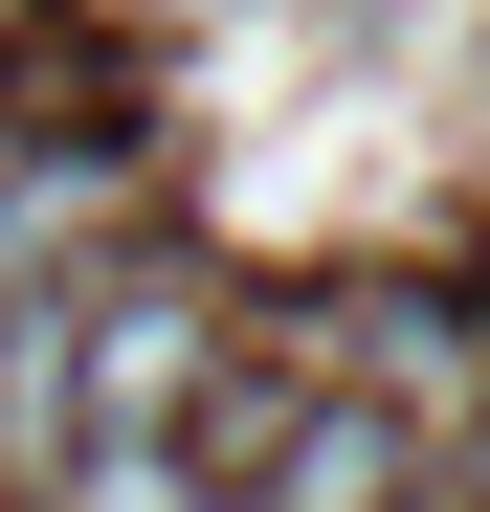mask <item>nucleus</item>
Returning <instances> with one entry per match:
<instances>
[{"label": "nucleus", "instance_id": "obj_4", "mask_svg": "<svg viewBox=\"0 0 490 512\" xmlns=\"http://www.w3.org/2000/svg\"><path fill=\"white\" fill-rule=\"evenodd\" d=\"M401 512H446V490H401Z\"/></svg>", "mask_w": 490, "mask_h": 512}, {"label": "nucleus", "instance_id": "obj_2", "mask_svg": "<svg viewBox=\"0 0 490 512\" xmlns=\"http://www.w3.org/2000/svg\"><path fill=\"white\" fill-rule=\"evenodd\" d=\"M223 490H245V512H401V490H424V423L357 401V379H335V401H268V446H245Z\"/></svg>", "mask_w": 490, "mask_h": 512}, {"label": "nucleus", "instance_id": "obj_3", "mask_svg": "<svg viewBox=\"0 0 490 512\" xmlns=\"http://www.w3.org/2000/svg\"><path fill=\"white\" fill-rule=\"evenodd\" d=\"M112 156H0V312H23V290H67V245H112Z\"/></svg>", "mask_w": 490, "mask_h": 512}, {"label": "nucleus", "instance_id": "obj_1", "mask_svg": "<svg viewBox=\"0 0 490 512\" xmlns=\"http://www.w3.org/2000/svg\"><path fill=\"white\" fill-rule=\"evenodd\" d=\"M201 290H112V312H67V446H134V423H201Z\"/></svg>", "mask_w": 490, "mask_h": 512}]
</instances>
